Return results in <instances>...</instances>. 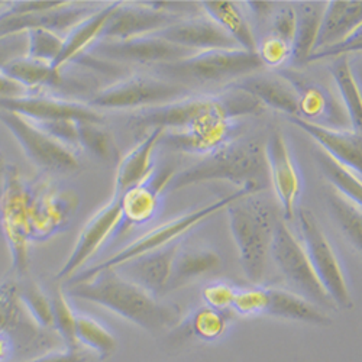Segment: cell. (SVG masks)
Here are the masks:
<instances>
[{"label":"cell","instance_id":"6da1fadb","mask_svg":"<svg viewBox=\"0 0 362 362\" xmlns=\"http://www.w3.org/2000/svg\"><path fill=\"white\" fill-rule=\"evenodd\" d=\"M66 293L71 298L99 305L149 334H161L177 326L181 319L178 306L163 303L113 268L99 271L86 281L67 284Z\"/></svg>","mask_w":362,"mask_h":362},{"label":"cell","instance_id":"7a4b0ae2","mask_svg":"<svg viewBox=\"0 0 362 362\" xmlns=\"http://www.w3.org/2000/svg\"><path fill=\"white\" fill-rule=\"evenodd\" d=\"M210 181H228L254 194L269 186L265 142L258 138L229 141L199 163L175 173L167 187L173 193Z\"/></svg>","mask_w":362,"mask_h":362},{"label":"cell","instance_id":"3957f363","mask_svg":"<svg viewBox=\"0 0 362 362\" xmlns=\"http://www.w3.org/2000/svg\"><path fill=\"white\" fill-rule=\"evenodd\" d=\"M226 212L244 273L254 286H261L276 228L271 221V210L252 194L232 203Z\"/></svg>","mask_w":362,"mask_h":362},{"label":"cell","instance_id":"277c9868","mask_svg":"<svg viewBox=\"0 0 362 362\" xmlns=\"http://www.w3.org/2000/svg\"><path fill=\"white\" fill-rule=\"evenodd\" d=\"M254 193L248 189H238L236 192L226 194L212 203H209L203 207L194 209L192 212H187L185 215H181L178 218H174L165 223L158 225L157 228L151 229L149 232L144 233L142 236H139L138 239H135L134 243H131L129 245H127L125 248L119 250L117 252H115L112 257L106 258L105 261L81 269L78 274H76L73 279H70L67 281V284H73V283H80V281H86L88 279H92L95 274H98L99 271L103 269H110V268H116L119 265H122L134 258H138L141 255H145L148 252L157 251L160 248H164L170 244L178 243L181 236H185L187 232H190L193 228L199 226L200 223L206 222L207 219L212 218L214 215H216L221 210H226L232 203L244 199L247 196H252Z\"/></svg>","mask_w":362,"mask_h":362},{"label":"cell","instance_id":"5b68a950","mask_svg":"<svg viewBox=\"0 0 362 362\" xmlns=\"http://www.w3.org/2000/svg\"><path fill=\"white\" fill-rule=\"evenodd\" d=\"M154 69L158 77L190 87V84L235 83L264 67L255 52L236 48L200 51L180 62L154 66Z\"/></svg>","mask_w":362,"mask_h":362},{"label":"cell","instance_id":"8992f818","mask_svg":"<svg viewBox=\"0 0 362 362\" xmlns=\"http://www.w3.org/2000/svg\"><path fill=\"white\" fill-rule=\"evenodd\" d=\"M29 197L31 183L19 168L6 165L0 186V228L12 255V273L16 277L29 276Z\"/></svg>","mask_w":362,"mask_h":362},{"label":"cell","instance_id":"52a82bcc","mask_svg":"<svg viewBox=\"0 0 362 362\" xmlns=\"http://www.w3.org/2000/svg\"><path fill=\"white\" fill-rule=\"evenodd\" d=\"M300 240L310 259L315 273L337 309L349 310L354 306L349 284L335 247L322 229L312 210L300 207L297 212Z\"/></svg>","mask_w":362,"mask_h":362},{"label":"cell","instance_id":"ba28073f","mask_svg":"<svg viewBox=\"0 0 362 362\" xmlns=\"http://www.w3.org/2000/svg\"><path fill=\"white\" fill-rule=\"evenodd\" d=\"M271 258L293 293L305 297L323 310H338L319 281L301 240L291 232L284 221H277L274 228Z\"/></svg>","mask_w":362,"mask_h":362},{"label":"cell","instance_id":"9c48e42d","mask_svg":"<svg viewBox=\"0 0 362 362\" xmlns=\"http://www.w3.org/2000/svg\"><path fill=\"white\" fill-rule=\"evenodd\" d=\"M0 332L15 341L18 361L57 349L62 342L55 332L41 329L28 315L19 298L18 279L13 273L0 283Z\"/></svg>","mask_w":362,"mask_h":362},{"label":"cell","instance_id":"30bf717a","mask_svg":"<svg viewBox=\"0 0 362 362\" xmlns=\"http://www.w3.org/2000/svg\"><path fill=\"white\" fill-rule=\"evenodd\" d=\"M192 88L161 77L135 76L120 80L90 99L95 109L141 110L190 96Z\"/></svg>","mask_w":362,"mask_h":362},{"label":"cell","instance_id":"8fae6325","mask_svg":"<svg viewBox=\"0 0 362 362\" xmlns=\"http://www.w3.org/2000/svg\"><path fill=\"white\" fill-rule=\"evenodd\" d=\"M0 124L15 136L29 161L42 171L64 174L80 168L73 148L48 135L33 120L13 112L0 110Z\"/></svg>","mask_w":362,"mask_h":362},{"label":"cell","instance_id":"7c38bea8","mask_svg":"<svg viewBox=\"0 0 362 362\" xmlns=\"http://www.w3.org/2000/svg\"><path fill=\"white\" fill-rule=\"evenodd\" d=\"M80 199L74 190L57 187L48 180L31 183L29 197V239L44 243L64 232L71 223Z\"/></svg>","mask_w":362,"mask_h":362},{"label":"cell","instance_id":"4fadbf2b","mask_svg":"<svg viewBox=\"0 0 362 362\" xmlns=\"http://www.w3.org/2000/svg\"><path fill=\"white\" fill-rule=\"evenodd\" d=\"M279 73L290 81L297 93L298 115L296 117L316 127L349 131L351 122L342 102L325 84L309 78L296 69H281Z\"/></svg>","mask_w":362,"mask_h":362},{"label":"cell","instance_id":"5bb4252c","mask_svg":"<svg viewBox=\"0 0 362 362\" xmlns=\"http://www.w3.org/2000/svg\"><path fill=\"white\" fill-rule=\"evenodd\" d=\"M196 51L171 44L156 35H145L129 40L98 41L84 55L95 57L103 62L167 64L192 57Z\"/></svg>","mask_w":362,"mask_h":362},{"label":"cell","instance_id":"9a60e30c","mask_svg":"<svg viewBox=\"0 0 362 362\" xmlns=\"http://www.w3.org/2000/svg\"><path fill=\"white\" fill-rule=\"evenodd\" d=\"M221 106L218 95L185 98L165 105L135 110L128 127L135 135L153 129L183 131Z\"/></svg>","mask_w":362,"mask_h":362},{"label":"cell","instance_id":"2e32d148","mask_svg":"<svg viewBox=\"0 0 362 362\" xmlns=\"http://www.w3.org/2000/svg\"><path fill=\"white\" fill-rule=\"evenodd\" d=\"M221 100V99H219ZM235 128L222 102L221 106L183 131H164L160 144L180 153L209 156L226 145Z\"/></svg>","mask_w":362,"mask_h":362},{"label":"cell","instance_id":"e0dca14e","mask_svg":"<svg viewBox=\"0 0 362 362\" xmlns=\"http://www.w3.org/2000/svg\"><path fill=\"white\" fill-rule=\"evenodd\" d=\"M120 221H122L120 199L112 196V199L98 210L81 229L70 257L55 274L57 281H69L78 274L87 261L102 248L107 238L115 235Z\"/></svg>","mask_w":362,"mask_h":362},{"label":"cell","instance_id":"ac0fdd59","mask_svg":"<svg viewBox=\"0 0 362 362\" xmlns=\"http://www.w3.org/2000/svg\"><path fill=\"white\" fill-rule=\"evenodd\" d=\"M265 158L269 185L283 207L284 219L294 216L297 200L303 189L298 167L290 153L288 144L280 131H274L265 141Z\"/></svg>","mask_w":362,"mask_h":362},{"label":"cell","instance_id":"d6986e66","mask_svg":"<svg viewBox=\"0 0 362 362\" xmlns=\"http://www.w3.org/2000/svg\"><path fill=\"white\" fill-rule=\"evenodd\" d=\"M0 110L18 113L37 124L58 119H70L76 122L88 120L95 124H103L105 120L100 112L90 105L41 95L0 98Z\"/></svg>","mask_w":362,"mask_h":362},{"label":"cell","instance_id":"ffe728a7","mask_svg":"<svg viewBox=\"0 0 362 362\" xmlns=\"http://www.w3.org/2000/svg\"><path fill=\"white\" fill-rule=\"evenodd\" d=\"M174 174L175 171L173 167L154 170L141 185L120 196L122 221H120L116 232H122L129 226H141L154 219L161 206L163 193L167 192Z\"/></svg>","mask_w":362,"mask_h":362},{"label":"cell","instance_id":"44dd1931","mask_svg":"<svg viewBox=\"0 0 362 362\" xmlns=\"http://www.w3.org/2000/svg\"><path fill=\"white\" fill-rule=\"evenodd\" d=\"M178 21H181V18L156 11L145 2H120L103 31L100 41L154 35Z\"/></svg>","mask_w":362,"mask_h":362},{"label":"cell","instance_id":"7402d4cb","mask_svg":"<svg viewBox=\"0 0 362 362\" xmlns=\"http://www.w3.org/2000/svg\"><path fill=\"white\" fill-rule=\"evenodd\" d=\"M180 247V243L170 244L157 251L134 258L113 269L127 280L146 290L149 294L160 298L168 290L173 262Z\"/></svg>","mask_w":362,"mask_h":362},{"label":"cell","instance_id":"603a6c76","mask_svg":"<svg viewBox=\"0 0 362 362\" xmlns=\"http://www.w3.org/2000/svg\"><path fill=\"white\" fill-rule=\"evenodd\" d=\"M171 44L193 49L196 52L210 49H236L238 44L223 29L207 16L181 19L174 25L154 34Z\"/></svg>","mask_w":362,"mask_h":362},{"label":"cell","instance_id":"cb8c5ba5","mask_svg":"<svg viewBox=\"0 0 362 362\" xmlns=\"http://www.w3.org/2000/svg\"><path fill=\"white\" fill-rule=\"evenodd\" d=\"M290 122L306 132L317 146L339 164L362 178V135L355 131H338L316 127L306 120L290 116Z\"/></svg>","mask_w":362,"mask_h":362},{"label":"cell","instance_id":"d4e9b609","mask_svg":"<svg viewBox=\"0 0 362 362\" xmlns=\"http://www.w3.org/2000/svg\"><path fill=\"white\" fill-rule=\"evenodd\" d=\"M95 11H90L83 5L74 2H64L62 6L55 9L23 15V16H11L0 18V37H6L12 34H21L33 31V29H47L52 33L70 31L73 26L87 18Z\"/></svg>","mask_w":362,"mask_h":362},{"label":"cell","instance_id":"484cf974","mask_svg":"<svg viewBox=\"0 0 362 362\" xmlns=\"http://www.w3.org/2000/svg\"><path fill=\"white\" fill-rule=\"evenodd\" d=\"M163 134L164 129L149 131L125 157L120 158L116 167L113 196H124L129 189L141 185L156 170L154 153Z\"/></svg>","mask_w":362,"mask_h":362},{"label":"cell","instance_id":"4316f807","mask_svg":"<svg viewBox=\"0 0 362 362\" xmlns=\"http://www.w3.org/2000/svg\"><path fill=\"white\" fill-rule=\"evenodd\" d=\"M229 86L244 90L258 99L262 106L290 116L298 115L297 93L294 87L279 71L277 73H255L247 76Z\"/></svg>","mask_w":362,"mask_h":362},{"label":"cell","instance_id":"83f0119b","mask_svg":"<svg viewBox=\"0 0 362 362\" xmlns=\"http://www.w3.org/2000/svg\"><path fill=\"white\" fill-rule=\"evenodd\" d=\"M361 26L362 0L361 2H356V0H332V2H327L313 54L345 42Z\"/></svg>","mask_w":362,"mask_h":362},{"label":"cell","instance_id":"f1b7e54d","mask_svg":"<svg viewBox=\"0 0 362 362\" xmlns=\"http://www.w3.org/2000/svg\"><path fill=\"white\" fill-rule=\"evenodd\" d=\"M120 2L109 4L93 13H90L76 26H73L67 35L64 37V45L62 54L52 63V66L62 71L67 64L77 62L90 48H92L98 41H100L102 34L106 29L112 15L117 9Z\"/></svg>","mask_w":362,"mask_h":362},{"label":"cell","instance_id":"f546056e","mask_svg":"<svg viewBox=\"0 0 362 362\" xmlns=\"http://www.w3.org/2000/svg\"><path fill=\"white\" fill-rule=\"evenodd\" d=\"M262 316L308 323L313 326H330L334 323L326 310L313 305L290 290L265 287V305Z\"/></svg>","mask_w":362,"mask_h":362},{"label":"cell","instance_id":"4dcf8cb0","mask_svg":"<svg viewBox=\"0 0 362 362\" xmlns=\"http://www.w3.org/2000/svg\"><path fill=\"white\" fill-rule=\"evenodd\" d=\"M326 5L327 2H319V0L317 2L293 4L296 12V31L293 38L291 63L294 67L308 64V59L313 54Z\"/></svg>","mask_w":362,"mask_h":362},{"label":"cell","instance_id":"1f68e13d","mask_svg":"<svg viewBox=\"0 0 362 362\" xmlns=\"http://www.w3.org/2000/svg\"><path fill=\"white\" fill-rule=\"evenodd\" d=\"M222 267L221 255L209 248H181L178 250L171 269L168 290L183 287L200 277L216 273Z\"/></svg>","mask_w":362,"mask_h":362},{"label":"cell","instance_id":"d6a6232c","mask_svg":"<svg viewBox=\"0 0 362 362\" xmlns=\"http://www.w3.org/2000/svg\"><path fill=\"white\" fill-rule=\"evenodd\" d=\"M202 11L207 18L216 22L223 31L238 44V47L248 52H255L257 38L248 22L245 12L238 2H202Z\"/></svg>","mask_w":362,"mask_h":362},{"label":"cell","instance_id":"836d02e7","mask_svg":"<svg viewBox=\"0 0 362 362\" xmlns=\"http://www.w3.org/2000/svg\"><path fill=\"white\" fill-rule=\"evenodd\" d=\"M329 71L348 115L352 131L362 135V90L352 71L348 55L337 57L329 66Z\"/></svg>","mask_w":362,"mask_h":362},{"label":"cell","instance_id":"e575fe53","mask_svg":"<svg viewBox=\"0 0 362 362\" xmlns=\"http://www.w3.org/2000/svg\"><path fill=\"white\" fill-rule=\"evenodd\" d=\"M325 196L330 218L334 219L348 244L362 255V209L332 186H327Z\"/></svg>","mask_w":362,"mask_h":362},{"label":"cell","instance_id":"d590c367","mask_svg":"<svg viewBox=\"0 0 362 362\" xmlns=\"http://www.w3.org/2000/svg\"><path fill=\"white\" fill-rule=\"evenodd\" d=\"M313 158L329 186L362 209V178L332 158L317 145L313 149Z\"/></svg>","mask_w":362,"mask_h":362},{"label":"cell","instance_id":"8d00e7d4","mask_svg":"<svg viewBox=\"0 0 362 362\" xmlns=\"http://www.w3.org/2000/svg\"><path fill=\"white\" fill-rule=\"evenodd\" d=\"M2 71L28 90L38 87L57 88L64 83L62 71L57 70L52 63L38 62V59H33L29 57L15 59L13 63H11Z\"/></svg>","mask_w":362,"mask_h":362},{"label":"cell","instance_id":"74e56055","mask_svg":"<svg viewBox=\"0 0 362 362\" xmlns=\"http://www.w3.org/2000/svg\"><path fill=\"white\" fill-rule=\"evenodd\" d=\"M18 293L23 308L33 320L45 330H52V305L51 297L45 294L41 286L29 276L16 277ZM54 332V330H52Z\"/></svg>","mask_w":362,"mask_h":362},{"label":"cell","instance_id":"f35d334b","mask_svg":"<svg viewBox=\"0 0 362 362\" xmlns=\"http://www.w3.org/2000/svg\"><path fill=\"white\" fill-rule=\"evenodd\" d=\"M76 337L78 345H83L99 355V358H109L117 346L116 338L112 332L99 320L87 315L77 313Z\"/></svg>","mask_w":362,"mask_h":362},{"label":"cell","instance_id":"ab89813d","mask_svg":"<svg viewBox=\"0 0 362 362\" xmlns=\"http://www.w3.org/2000/svg\"><path fill=\"white\" fill-rule=\"evenodd\" d=\"M70 297L62 287H57L51 296L52 305V330L62 339L64 348L78 349L76 329H77V313L70 305Z\"/></svg>","mask_w":362,"mask_h":362},{"label":"cell","instance_id":"60d3db41","mask_svg":"<svg viewBox=\"0 0 362 362\" xmlns=\"http://www.w3.org/2000/svg\"><path fill=\"white\" fill-rule=\"evenodd\" d=\"M230 320L232 312H219L203 306L190 316L189 329L197 339L212 342L225 335Z\"/></svg>","mask_w":362,"mask_h":362},{"label":"cell","instance_id":"b9f144b4","mask_svg":"<svg viewBox=\"0 0 362 362\" xmlns=\"http://www.w3.org/2000/svg\"><path fill=\"white\" fill-rule=\"evenodd\" d=\"M77 136L78 146L87 151L90 156L106 163L113 160L116 148L112 136L103 128V124L80 120V122H77Z\"/></svg>","mask_w":362,"mask_h":362},{"label":"cell","instance_id":"7bdbcfd3","mask_svg":"<svg viewBox=\"0 0 362 362\" xmlns=\"http://www.w3.org/2000/svg\"><path fill=\"white\" fill-rule=\"evenodd\" d=\"M28 57L38 62L54 63L62 54L64 37L47 29H33L28 31Z\"/></svg>","mask_w":362,"mask_h":362},{"label":"cell","instance_id":"ee69618b","mask_svg":"<svg viewBox=\"0 0 362 362\" xmlns=\"http://www.w3.org/2000/svg\"><path fill=\"white\" fill-rule=\"evenodd\" d=\"M257 57L262 67L281 69L287 62H291L293 44L276 34H267L257 41Z\"/></svg>","mask_w":362,"mask_h":362},{"label":"cell","instance_id":"f6af8a7d","mask_svg":"<svg viewBox=\"0 0 362 362\" xmlns=\"http://www.w3.org/2000/svg\"><path fill=\"white\" fill-rule=\"evenodd\" d=\"M218 98L221 99L228 116L232 120L240 116L259 115L264 112V106L258 99L244 92V90L232 86H228L225 90H222Z\"/></svg>","mask_w":362,"mask_h":362},{"label":"cell","instance_id":"bcb514c9","mask_svg":"<svg viewBox=\"0 0 362 362\" xmlns=\"http://www.w3.org/2000/svg\"><path fill=\"white\" fill-rule=\"evenodd\" d=\"M265 305V287L254 286L248 288H238L232 312L239 316H262Z\"/></svg>","mask_w":362,"mask_h":362},{"label":"cell","instance_id":"7dc6e473","mask_svg":"<svg viewBox=\"0 0 362 362\" xmlns=\"http://www.w3.org/2000/svg\"><path fill=\"white\" fill-rule=\"evenodd\" d=\"M236 291L238 288L229 283L215 281L207 284L203 288L202 297L206 306L210 309H215L219 312H232Z\"/></svg>","mask_w":362,"mask_h":362},{"label":"cell","instance_id":"c3c4849f","mask_svg":"<svg viewBox=\"0 0 362 362\" xmlns=\"http://www.w3.org/2000/svg\"><path fill=\"white\" fill-rule=\"evenodd\" d=\"M23 57H28L26 33L0 37V71Z\"/></svg>","mask_w":362,"mask_h":362},{"label":"cell","instance_id":"681fc988","mask_svg":"<svg viewBox=\"0 0 362 362\" xmlns=\"http://www.w3.org/2000/svg\"><path fill=\"white\" fill-rule=\"evenodd\" d=\"M37 124V122H34ZM41 129H44L48 135L58 139L59 142L66 144L70 148L78 146L77 136V122L70 119H58V120H47V122L37 124Z\"/></svg>","mask_w":362,"mask_h":362},{"label":"cell","instance_id":"f907efd6","mask_svg":"<svg viewBox=\"0 0 362 362\" xmlns=\"http://www.w3.org/2000/svg\"><path fill=\"white\" fill-rule=\"evenodd\" d=\"M356 54H362V26L354 33L352 37H349L345 42L319 52H315L309 59V63H315L319 62V59H325V58H337V57H342V55H356Z\"/></svg>","mask_w":362,"mask_h":362},{"label":"cell","instance_id":"816d5d0a","mask_svg":"<svg viewBox=\"0 0 362 362\" xmlns=\"http://www.w3.org/2000/svg\"><path fill=\"white\" fill-rule=\"evenodd\" d=\"M64 2H34V0H22V2L8 4L6 9L0 11V18H11V16H23L33 15L49 9H55L62 6Z\"/></svg>","mask_w":362,"mask_h":362},{"label":"cell","instance_id":"f5cc1de1","mask_svg":"<svg viewBox=\"0 0 362 362\" xmlns=\"http://www.w3.org/2000/svg\"><path fill=\"white\" fill-rule=\"evenodd\" d=\"M296 31V12L294 6H283L273 18L271 25V34H276L293 44Z\"/></svg>","mask_w":362,"mask_h":362},{"label":"cell","instance_id":"db71d44e","mask_svg":"<svg viewBox=\"0 0 362 362\" xmlns=\"http://www.w3.org/2000/svg\"><path fill=\"white\" fill-rule=\"evenodd\" d=\"M16 362H87V355L78 349H52L38 356Z\"/></svg>","mask_w":362,"mask_h":362},{"label":"cell","instance_id":"11a10c76","mask_svg":"<svg viewBox=\"0 0 362 362\" xmlns=\"http://www.w3.org/2000/svg\"><path fill=\"white\" fill-rule=\"evenodd\" d=\"M29 90L22 84L6 76L4 71H0V98H19L29 95Z\"/></svg>","mask_w":362,"mask_h":362},{"label":"cell","instance_id":"9f6ffc18","mask_svg":"<svg viewBox=\"0 0 362 362\" xmlns=\"http://www.w3.org/2000/svg\"><path fill=\"white\" fill-rule=\"evenodd\" d=\"M18 361V349L15 341L5 334L0 332V362H16Z\"/></svg>","mask_w":362,"mask_h":362},{"label":"cell","instance_id":"6f0895ef","mask_svg":"<svg viewBox=\"0 0 362 362\" xmlns=\"http://www.w3.org/2000/svg\"><path fill=\"white\" fill-rule=\"evenodd\" d=\"M245 6L251 8V12L258 19H264V18L271 15V11H273L274 4H269V2H250V4H245Z\"/></svg>","mask_w":362,"mask_h":362},{"label":"cell","instance_id":"680465c9","mask_svg":"<svg viewBox=\"0 0 362 362\" xmlns=\"http://www.w3.org/2000/svg\"><path fill=\"white\" fill-rule=\"evenodd\" d=\"M355 57H358V58L351 59V57H349V62H351V67H352V71H354L355 77L359 78V77H362V54H356ZM358 83H359V87L362 90V80H358Z\"/></svg>","mask_w":362,"mask_h":362},{"label":"cell","instance_id":"91938a15","mask_svg":"<svg viewBox=\"0 0 362 362\" xmlns=\"http://www.w3.org/2000/svg\"><path fill=\"white\" fill-rule=\"evenodd\" d=\"M6 163H5V157H4V154L0 153V175H2V173H4V170L6 168Z\"/></svg>","mask_w":362,"mask_h":362},{"label":"cell","instance_id":"94428289","mask_svg":"<svg viewBox=\"0 0 362 362\" xmlns=\"http://www.w3.org/2000/svg\"><path fill=\"white\" fill-rule=\"evenodd\" d=\"M2 5H4V4H0V6H2Z\"/></svg>","mask_w":362,"mask_h":362}]
</instances>
